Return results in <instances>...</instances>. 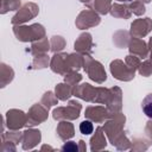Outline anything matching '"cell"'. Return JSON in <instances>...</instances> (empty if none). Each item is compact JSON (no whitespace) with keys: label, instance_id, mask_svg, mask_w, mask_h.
Returning <instances> with one entry per match:
<instances>
[{"label":"cell","instance_id":"cell-1","mask_svg":"<svg viewBox=\"0 0 152 152\" xmlns=\"http://www.w3.org/2000/svg\"><path fill=\"white\" fill-rule=\"evenodd\" d=\"M141 108L145 115L150 119H152V93L145 96V99L141 102Z\"/></svg>","mask_w":152,"mask_h":152},{"label":"cell","instance_id":"cell-2","mask_svg":"<svg viewBox=\"0 0 152 152\" xmlns=\"http://www.w3.org/2000/svg\"><path fill=\"white\" fill-rule=\"evenodd\" d=\"M93 129H94L93 124L90 121H88V120H84V121H82L80 124V131H81L82 134H87V135L88 134H91L93 133Z\"/></svg>","mask_w":152,"mask_h":152},{"label":"cell","instance_id":"cell-3","mask_svg":"<svg viewBox=\"0 0 152 152\" xmlns=\"http://www.w3.org/2000/svg\"><path fill=\"white\" fill-rule=\"evenodd\" d=\"M63 150H64V151H68V150H72V151H75V150H77V146H76L74 142H69V145L63 146Z\"/></svg>","mask_w":152,"mask_h":152}]
</instances>
